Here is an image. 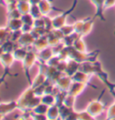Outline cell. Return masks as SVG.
<instances>
[{"label": "cell", "mask_w": 115, "mask_h": 120, "mask_svg": "<svg viewBox=\"0 0 115 120\" xmlns=\"http://www.w3.org/2000/svg\"><path fill=\"white\" fill-rule=\"evenodd\" d=\"M5 6H6L7 13L15 10V9L17 8V1H16V2H13V3H10V4H7V5H5Z\"/></svg>", "instance_id": "45"}, {"label": "cell", "mask_w": 115, "mask_h": 120, "mask_svg": "<svg viewBox=\"0 0 115 120\" xmlns=\"http://www.w3.org/2000/svg\"><path fill=\"white\" fill-rule=\"evenodd\" d=\"M46 81H47V76L44 73H42V72H40L39 71V73L37 74V75L34 77V79L32 80V88H35V87H37V86H39V85H41L43 84V83H45Z\"/></svg>", "instance_id": "22"}, {"label": "cell", "mask_w": 115, "mask_h": 120, "mask_svg": "<svg viewBox=\"0 0 115 120\" xmlns=\"http://www.w3.org/2000/svg\"><path fill=\"white\" fill-rule=\"evenodd\" d=\"M22 34H23L22 30H13V31H10L8 39H9L10 40H12V41H14V42H15V43H17L18 40H19V39L21 38Z\"/></svg>", "instance_id": "32"}, {"label": "cell", "mask_w": 115, "mask_h": 120, "mask_svg": "<svg viewBox=\"0 0 115 120\" xmlns=\"http://www.w3.org/2000/svg\"><path fill=\"white\" fill-rule=\"evenodd\" d=\"M115 5V0H105L104 1V11Z\"/></svg>", "instance_id": "47"}, {"label": "cell", "mask_w": 115, "mask_h": 120, "mask_svg": "<svg viewBox=\"0 0 115 120\" xmlns=\"http://www.w3.org/2000/svg\"><path fill=\"white\" fill-rule=\"evenodd\" d=\"M75 99L76 98H75V96H72L67 93L65 98V100H64V105H66L67 107H68V108L74 109L75 103Z\"/></svg>", "instance_id": "33"}, {"label": "cell", "mask_w": 115, "mask_h": 120, "mask_svg": "<svg viewBox=\"0 0 115 120\" xmlns=\"http://www.w3.org/2000/svg\"><path fill=\"white\" fill-rule=\"evenodd\" d=\"M47 47H49V43H48V40H47V35L41 36L40 38L35 39L34 42L32 44L33 50L36 51V52L40 51L41 49H45Z\"/></svg>", "instance_id": "13"}, {"label": "cell", "mask_w": 115, "mask_h": 120, "mask_svg": "<svg viewBox=\"0 0 115 120\" xmlns=\"http://www.w3.org/2000/svg\"><path fill=\"white\" fill-rule=\"evenodd\" d=\"M3 53H4V50H3V49H2V46L0 45V56L3 55Z\"/></svg>", "instance_id": "50"}, {"label": "cell", "mask_w": 115, "mask_h": 120, "mask_svg": "<svg viewBox=\"0 0 115 120\" xmlns=\"http://www.w3.org/2000/svg\"><path fill=\"white\" fill-rule=\"evenodd\" d=\"M107 119H115V102L107 110Z\"/></svg>", "instance_id": "40"}, {"label": "cell", "mask_w": 115, "mask_h": 120, "mask_svg": "<svg viewBox=\"0 0 115 120\" xmlns=\"http://www.w3.org/2000/svg\"><path fill=\"white\" fill-rule=\"evenodd\" d=\"M21 20L23 22V23L24 24H30L33 26V22H34V18L32 16V15L28 13V14H24V15H22L21 16Z\"/></svg>", "instance_id": "34"}, {"label": "cell", "mask_w": 115, "mask_h": 120, "mask_svg": "<svg viewBox=\"0 0 115 120\" xmlns=\"http://www.w3.org/2000/svg\"><path fill=\"white\" fill-rule=\"evenodd\" d=\"M48 109H49V106H47V105H45V104H43V103L40 102V104H38L32 110V113H35V114L46 115Z\"/></svg>", "instance_id": "28"}, {"label": "cell", "mask_w": 115, "mask_h": 120, "mask_svg": "<svg viewBox=\"0 0 115 120\" xmlns=\"http://www.w3.org/2000/svg\"><path fill=\"white\" fill-rule=\"evenodd\" d=\"M31 4L28 0H17V9L22 15L28 14L31 8Z\"/></svg>", "instance_id": "21"}, {"label": "cell", "mask_w": 115, "mask_h": 120, "mask_svg": "<svg viewBox=\"0 0 115 120\" xmlns=\"http://www.w3.org/2000/svg\"><path fill=\"white\" fill-rule=\"evenodd\" d=\"M79 65H80V63L76 62L75 60L68 59L67 64V68L65 71V75H68V76H72L75 72L79 70Z\"/></svg>", "instance_id": "14"}, {"label": "cell", "mask_w": 115, "mask_h": 120, "mask_svg": "<svg viewBox=\"0 0 115 120\" xmlns=\"http://www.w3.org/2000/svg\"><path fill=\"white\" fill-rule=\"evenodd\" d=\"M45 86H46V82L43 83L41 85H39L37 87L33 88V91H34V94L38 97H42V96L45 94Z\"/></svg>", "instance_id": "36"}, {"label": "cell", "mask_w": 115, "mask_h": 120, "mask_svg": "<svg viewBox=\"0 0 115 120\" xmlns=\"http://www.w3.org/2000/svg\"><path fill=\"white\" fill-rule=\"evenodd\" d=\"M33 29V26L32 25H30V24H23L22 26V31L23 32H32V30Z\"/></svg>", "instance_id": "46"}, {"label": "cell", "mask_w": 115, "mask_h": 120, "mask_svg": "<svg viewBox=\"0 0 115 120\" xmlns=\"http://www.w3.org/2000/svg\"><path fill=\"white\" fill-rule=\"evenodd\" d=\"M73 47L75 48L76 50L80 51V52H87V48L85 45V41L83 40V37H79L75 40Z\"/></svg>", "instance_id": "23"}, {"label": "cell", "mask_w": 115, "mask_h": 120, "mask_svg": "<svg viewBox=\"0 0 115 120\" xmlns=\"http://www.w3.org/2000/svg\"><path fill=\"white\" fill-rule=\"evenodd\" d=\"M21 16H22V14L17 8L7 13V19H19L21 18Z\"/></svg>", "instance_id": "39"}, {"label": "cell", "mask_w": 115, "mask_h": 120, "mask_svg": "<svg viewBox=\"0 0 115 120\" xmlns=\"http://www.w3.org/2000/svg\"><path fill=\"white\" fill-rule=\"evenodd\" d=\"M1 46H2V49L4 50V52H8V53H13V51L16 49L15 48V42L10 40L9 39H7L5 41H4L1 44Z\"/></svg>", "instance_id": "24"}, {"label": "cell", "mask_w": 115, "mask_h": 120, "mask_svg": "<svg viewBox=\"0 0 115 120\" xmlns=\"http://www.w3.org/2000/svg\"><path fill=\"white\" fill-rule=\"evenodd\" d=\"M84 22H85V19L84 20H77L74 23V30H75V32L80 36H81V33H82V30H83Z\"/></svg>", "instance_id": "35"}, {"label": "cell", "mask_w": 115, "mask_h": 120, "mask_svg": "<svg viewBox=\"0 0 115 120\" xmlns=\"http://www.w3.org/2000/svg\"><path fill=\"white\" fill-rule=\"evenodd\" d=\"M28 51H29V50H27V48H25V47L16 48V49L13 51V56H14V57H15V61L22 62V61L25 58V56L27 55Z\"/></svg>", "instance_id": "18"}, {"label": "cell", "mask_w": 115, "mask_h": 120, "mask_svg": "<svg viewBox=\"0 0 115 120\" xmlns=\"http://www.w3.org/2000/svg\"><path fill=\"white\" fill-rule=\"evenodd\" d=\"M47 118L48 119H59V106L52 105L49 107V109L47 111Z\"/></svg>", "instance_id": "20"}, {"label": "cell", "mask_w": 115, "mask_h": 120, "mask_svg": "<svg viewBox=\"0 0 115 120\" xmlns=\"http://www.w3.org/2000/svg\"><path fill=\"white\" fill-rule=\"evenodd\" d=\"M40 103V98L36 96L33 91V88L29 85V87L20 95L17 100L18 109L21 111L32 110L36 106Z\"/></svg>", "instance_id": "1"}, {"label": "cell", "mask_w": 115, "mask_h": 120, "mask_svg": "<svg viewBox=\"0 0 115 120\" xmlns=\"http://www.w3.org/2000/svg\"><path fill=\"white\" fill-rule=\"evenodd\" d=\"M38 61V56H37V52L34 51L33 49L29 50L27 55L25 56V58L22 61V67H23V71L26 78V80L28 82L29 85H32V80L31 79L30 75V70L32 67L36 64V62Z\"/></svg>", "instance_id": "2"}, {"label": "cell", "mask_w": 115, "mask_h": 120, "mask_svg": "<svg viewBox=\"0 0 115 120\" xmlns=\"http://www.w3.org/2000/svg\"><path fill=\"white\" fill-rule=\"evenodd\" d=\"M35 40V38L33 35L32 34V32H23V34L21 36V38L19 39L17 44L20 47H30L32 46L33 42Z\"/></svg>", "instance_id": "11"}, {"label": "cell", "mask_w": 115, "mask_h": 120, "mask_svg": "<svg viewBox=\"0 0 115 120\" xmlns=\"http://www.w3.org/2000/svg\"><path fill=\"white\" fill-rule=\"evenodd\" d=\"M45 27V22H44V18L43 16L40 18H37L34 19V22H33V28H42Z\"/></svg>", "instance_id": "41"}, {"label": "cell", "mask_w": 115, "mask_h": 120, "mask_svg": "<svg viewBox=\"0 0 115 120\" xmlns=\"http://www.w3.org/2000/svg\"><path fill=\"white\" fill-rule=\"evenodd\" d=\"M23 24L24 23H23V22L21 20V18H19V19H7L6 28L10 31L21 30Z\"/></svg>", "instance_id": "17"}, {"label": "cell", "mask_w": 115, "mask_h": 120, "mask_svg": "<svg viewBox=\"0 0 115 120\" xmlns=\"http://www.w3.org/2000/svg\"><path fill=\"white\" fill-rule=\"evenodd\" d=\"M60 30L63 32L64 36L70 35V34H72L73 32H75V30H74V24H72V25L65 24L63 27L60 28Z\"/></svg>", "instance_id": "37"}, {"label": "cell", "mask_w": 115, "mask_h": 120, "mask_svg": "<svg viewBox=\"0 0 115 120\" xmlns=\"http://www.w3.org/2000/svg\"><path fill=\"white\" fill-rule=\"evenodd\" d=\"M9 33H10V30L6 28V26L0 27V45L8 39Z\"/></svg>", "instance_id": "31"}, {"label": "cell", "mask_w": 115, "mask_h": 120, "mask_svg": "<svg viewBox=\"0 0 115 120\" xmlns=\"http://www.w3.org/2000/svg\"><path fill=\"white\" fill-rule=\"evenodd\" d=\"M39 7L40 9V12L43 16L45 15H49L50 14V12L52 9H55V10H59V9H56L53 7L52 4L50 2V0H41L39 4Z\"/></svg>", "instance_id": "15"}, {"label": "cell", "mask_w": 115, "mask_h": 120, "mask_svg": "<svg viewBox=\"0 0 115 120\" xmlns=\"http://www.w3.org/2000/svg\"><path fill=\"white\" fill-rule=\"evenodd\" d=\"M52 56H54V53H53L52 47H50V46L37 52L38 60H39V62H42V63H47L52 57Z\"/></svg>", "instance_id": "10"}, {"label": "cell", "mask_w": 115, "mask_h": 120, "mask_svg": "<svg viewBox=\"0 0 115 120\" xmlns=\"http://www.w3.org/2000/svg\"><path fill=\"white\" fill-rule=\"evenodd\" d=\"M47 40H48L49 46H50V47H54V46L58 45L59 43L61 42V40H60L51 30L49 31V33L47 34Z\"/></svg>", "instance_id": "27"}, {"label": "cell", "mask_w": 115, "mask_h": 120, "mask_svg": "<svg viewBox=\"0 0 115 120\" xmlns=\"http://www.w3.org/2000/svg\"><path fill=\"white\" fill-rule=\"evenodd\" d=\"M88 84L84 83V82H73L70 86L69 90H67V93L72 96H75V98L78 97L81 93L85 90L86 86Z\"/></svg>", "instance_id": "9"}, {"label": "cell", "mask_w": 115, "mask_h": 120, "mask_svg": "<svg viewBox=\"0 0 115 120\" xmlns=\"http://www.w3.org/2000/svg\"><path fill=\"white\" fill-rule=\"evenodd\" d=\"M44 18V22H45V28L48 30H51L53 29V26H52V18H50L49 15H45L43 16Z\"/></svg>", "instance_id": "43"}, {"label": "cell", "mask_w": 115, "mask_h": 120, "mask_svg": "<svg viewBox=\"0 0 115 120\" xmlns=\"http://www.w3.org/2000/svg\"><path fill=\"white\" fill-rule=\"evenodd\" d=\"M92 2V4L95 6V18L98 17L99 19H101V21L105 22L104 15H103V12H104V1L105 0H90Z\"/></svg>", "instance_id": "8"}, {"label": "cell", "mask_w": 115, "mask_h": 120, "mask_svg": "<svg viewBox=\"0 0 115 120\" xmlns=\"http://www.w3.org/2000/svg\"><path fill=\"white\" fill-rule=\"evenodd\" d=\"M40 102L45 104V105L49 106V107L55 105V96L52 95V94H44L42 97H40Z\"/></svg>", "instance_id": "26"}, {"label": "cell", "mask_w": 115, "mask_h": 120, "mask_svg": "<svg viewBox=\"0 0 115 120\" xmlns=\"http://www.w3.org/2000/svg\"><path fill=\"white\" fill-rule=\"evenodd\" d=\"M76 5H77V0H74L72 5L70 6L67 10L63 11L61 13V15H57V16L52 18V26H53V29H60L61 27H63L66 24V22H67V19L68 15L74 12V10H75V7H76Z\"/></svg>", "instance_id": "3"}, {"label": "cell", "mask_w": 115, "mask_h": 120, "mask_svg": "<svg viewBox=\"0 0 115 120\" xmlns=\"http://www.w3.org/2000/svg\"><path fill=\"white\" fill-rule=\"evenodd\" d=\"M17 0H3V2L5 3V5H7V4H10V3H13V2H16Z\"/></svg>", "instance_id": "49"}, {"label": "cell", "mask_w": 115, "mask_h": 120, "mask_svg": "<svg viewBox=\"0 0 115 120\" xmlns=\"http://www.w3.org/2000/svg\"><path fill=\"white\" fill-rule=\"evenodd\" d=\"M91 76L92 75L85 74L82 71L78 70L77 72H75L74 75L71 76L73 82H84L86 84L89 85V82L91 80Z\"/></svg>", "instance_id": "12"}, {"label": "cell", "mask_w": 115, "mask_h": 120, "mask_svg": "<svg viewBox=\"0 0 115 120\" xmlns=\"http://www.w3.org/2000/svg\"><path fill=\"white\" fill-rule=\"evenodd\" d=\"M94 62H95V61H94ZM94 62L85 61V62L80 63L79 70L85 73V74H88V75H95V63H94Z\"/></svg>", "instance_id": "16"}, {"label": "cell", "mask_w": 115, "mask_h": 120, "mask_svg": "<svg viewBox=\"0 0 115 120\" xmlns=\"http://www.w3.org/2000/svg\"><path fill=\"white\" fill-rule=\"evenodd\" d=\"M67 60H60V62L59 63V65H57V70L65 74L66 68H67Z\"/></svg>", "instance_id": "44"}, {"label": "cell", "mask_w": 115, "mask_h": 120, "mask_svg": "<svg viewBox=\"0 0 115 120\" xmlns=\"http://www.w3.org/2000/svg\"><path fill=\"white\" fill-rule=\"evenodd\" d=\"M31 5H39L41 0H28Z\"/></svg>", "instance_id": "48"}, {"label": "cell", "mask_w": 115, "mask_h": 120, "mask_svg": "<svg viewBox=\"0 0 115 120\" xmlns=\"http://www.w3.org/2000/svg\"><path fill=\"white\" fill-rule=\"evenodd\" d=\"M72 82H73V80H72L71 76H68V75H67L64 74L59 80L57 81V82L55 83V85L59 88V90L67 91V90H69Z\"/></svg>", "instance_id": "7"}, {"label": "cell", "mask_w": 115, "mask_h": 120, "mask_svg": "<svg viewBox=\"0 0 115 120\" xmlns=\"http://www.w3.org/2000/svg\"><path fill=\"white\" fill-rule=\"evenodd\" d=\"M113 97H114V98H115V95H114V96H113Z\"/></svg>", "instance_id": "52"}, {"label": "cell", "mask_w": 115, "mask_h": 120, "mask_svg": "<svg viewBox=\"0 0 115 120\" xmlns=\"http://www.w3.org/2000/svg\"><path fill=\"white\" fill-rule=\"evenodd\" d=\"M59 119H67V116H69V114L72 112V110L74 109L68 108L63 104V105L59 107Z\"/></svg>", "instance_id": "25"}, {"label": "cell", "mask_w": 115, "mask_h": 120, "mask_svg": "<svg viewBox=\"0 0 115 120\" xmlns=\"http://www.w3.org/2000/svg\"><path fill=\"white\" fill-rule=\"evenodd\" d=\"M60 58L58 55L52 56V57L50 58L48 62H47V65H50V66H53V67H57V65H59V63L60 62Z\"/></svg>", "instance_id": "38"}, {"label": "cell", "mask_w": 115, "mask_h": 120, "mask_svg": "<svg viewBox=\"0 0 115 120\" xmlns=\"http://www.w3.org/2000/svg\"><path fill=\"white\" fill-rule=\"evenodd\" d=\"M3 118H5V116H4L3 115H1V114H0V119H3Z\"/></svg>", "instance_id": "51"}, {"label": "cell", "mask_w": 115, "mask_h": 120, "mask_svg": "<svg viewBox=\"0 0 115 120\" xmlns=\"http://www.w3.org/2000/svg\"><path fill=\"white\" fill-rule=\"evenodd\" d=\"M15 57L13 56V53H8V52H4L3 55L0 56V65L3 66L4 69V74L3 76L7 77V76H17V75H13L10 73V68L12 67L13 64L15 63Z\"/></svg>", "instance_id": "5"}, {"label": "cell", "mask_w": 115, "mask_h": 120, "mask_svg": "<svg viewBox=\"0 0 115 120\" xmlns=\"http://www.w3.org/2000/svg\"><path fill=\"white\" fill-rule=\"evenodd\" d=\"M67 94V91H63V90H59L57 94L55 95V100H56V105L61 106L64 104V100H65L66 96Z\"/></svg>", "instance_id": "30"}, {"label": "cell", "mask_w": 115, "mask_h": 120, "mask_svg": "<svg viewBox=\"0 0 115 120\" xmlns=\"http://www.w3.org/2000/svg\"><path fill=\"white\" fill-rule=\"evenodd\" d=\"M95 19V17H93V18L88 17V18L85 19L84 26H83V30H82V33H81V37H85V36L88 35L91 31H92Z\"/></svg>", "instance_id": "19"}, {"label": "cell", "mask_w": 115, "mask_h": 120, "mask_svg": "<svg viewBox=\"0 0 115 120\" xmlns=\"http://www.w3.org/2000/svg\"><path fill=\"white\" fill-rule=\"evenodd\" d=\"M15 109H18L17 100H12L8 102H0V114L4 116L14 112Z\"/></svg>", "instance_id": "6"}, {"label": "cell", "mask_w": 115, "mask_h": 120, "mask_svg": "<svg viewBox=\"0 0 115 120\" xmlns=\"http://www.w3.org/2000/svg\"><path fill=\"white\" fill-rule=\"evenodd\" d=\"M29 14H30L34 19H37V18H40L42 17L43 15L40 12V9L38 5H31L30 11H29Z\"/></svg>", "instance_id": "29"}, {"label": "cell", "mask_w": 115, "mask_h": 120, "mask_svg": "<svg viewBox=\"0 0 115 120\" xmlns=\"http://www.w3.org/2000/svg\"><path fill=\"white\" fill-rule=\"evenodd\" d=\"M104 93V90H103L102 94L100 95V98L97 100H91L88 103V105L86 107V111H88V113L90 114L94 118H95L97 116H100L105 109V104L101 100V98L103 94Z\"/></svg>", "instance_id": "4"}, {"label": "cell", "mask_w": 115, "mask_h": 120, "mask_svg": "<svg viewBox=\"0 0 115 120\" xmlns=\"http://www.w3.org/2000/svg\"><path fill=\"white\" fill-rule=\"evenodd\" d=\"M78 119H95L92 116L88 113V111H86V109L84 110V111H81V112H78Z\"/></svg>", "instance_id": "42"}]
</instances>
